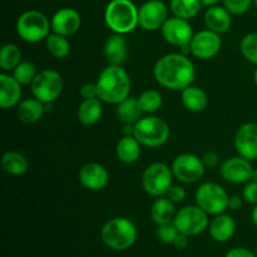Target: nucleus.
Wrapping results in <instances>:
<instances>
[{
    "label": "nucleus",
    "mask_w": 257,
    "mask_h": 257,
    "mask_svg": "<svg viewBox=\"0 0 257 257\" xmlns=\"http://www.w3.org/2000/svg\"><path fill=\"white\" fill-rule=\"evenodd\" d=\"M117 117L123 124H136L141 119L142 109L138 103V98L128 97L117 104Z\"/></svg>",
    "instance_id": "nucleus-28"
},
{
    "label": "nucleus",
    "mask_w": 257,
    "mask_h": 257,
    "mask_svg": "<svg viewBox=\"0 0 257 257\" xmlns=\"http://www.w3.org/2000/svg\"><path fill=\"white\" fill-rule=\"evenodd\" d=\"M22 84L13 75L0 73V107L9 109L20 103Z\"/></svg>",
    "instance_id": "nucleus-19"
},
{
    "label": "nucleus",
    "mask_w": 257,
    "mask_h": 257,
    "mask_svg": "<svg viewBox=\"0 0 257 257\" xmlns=\"http://www.w3.org/2000/svg\"><path fill=\"white\" fill-rule=\"evenodd\" d=\"M251 220H252L253 225L257 227V205H255V207H253L252 210V213H251Z\"/></svg>",
    "instance_id": "nucleus-47"
},
{
    "label": "nucleus",
    "mask_w": 257,
    "mask_h": 257,
    "mask_svg": "<svg viewBox=\"0 0 257 257\" xmlns=\"http://www.w3.org/2000/svg\"><path fill=\"white\" fill-rule=\"evenodd\" d=\"M253 80H255V84L257 85V68H256L255 73H253Z\"/></svg>",
    "instance_id": "nucleus-49"
},
{
    "label": "nucleus",
    "mask_w": 257,
    "mask_h": 257,
    "mask_svg": "<svg viewBox=\"0 0 257 257\" xmlns=\"http://www.w3.org/2000/svg\"><path fill=\"white\" fill-rule=\"evenodd\" d=\"M138 103H140V107L143 113H155L162 105V94L156 89L145 90L138 97Z\"/></svg>",
    "instance_id": "nucleus-33"
},
{
    "label": "nucleus",
    "mask_w": 257,
    "mask_h": 257,
    "mask_svg": "<svg viewBox=\"0 0 257 257\" xmlns=\"http://www.w3.org/2000/svg\"><path fill=\"white\" fill-rule=\"evenodd\" d=\"M161 32L166 42L178 48L190 44L195 35L192 25L188 23V20L178 17L168 18L163 27L161 28Z\"/></svg>",
    "instance_id": "nucleus-14"
},
{
    "label": "nucleus",
    "mask_w": 257,
    "mask_h": 257,
    "mask_svg": "<svg viewBox=\"0 0 257 257\" xmlns=\"http://www.w3.org/2000/svg\"><path fill=\"white\" fill-rule=\"evenodd\" d=\"M253 0H223V7L233 15H242L250 9Z\"/></svg>",
    "instance_id": "nucleus-37"
},
{
    "label": "nucleus",
    "mask_w": 257,
    "mask_h": 257,
    "mask_svg": "<svg viewBox=\"0 0 257 257\" xmlns=\"http://www.w3.org/2000/svg\"><path fill=\"white\" fill-rule=\"evenodd\" d=\"M191 54L197 59H211L220 53L222 47V40L220 34L210 29L198 32L193 35L190 43Z\"/></svg>",
    "instance_id": "nucleus-13"
},
{
    "label": "nucleus",
    "mask_w": 257,
    "mask_h": 257,
    "mask_svg": "<svg viewBox=\"0 0 257 257\" xmlns=\"http://www.w3.org/2000/svg\"><path fill=\"white\" fill-rule=\"evenodd\" d=\"M18 35L27 43H39L50 34V22L39 10H27L17 20Z\"/></svg>",
    "instance_id": "nucleus-5"
},
{
    "label": "nucleus",
    "mask_w": 257,
    "mask_h": 257,
    "mask_svg": "<svg viewBox=\"0 0 257 257\" xmlns=\"http://www.w3.org/2000/svg\"><path fill=\"white\" fill-rule=\"evenodd\" d=\"M100 238L107 247L114 251H125L137 241V228L125 217L110 218L103 225Z\"/></svg>",
    "instance_id": "nucleus-3"
},
{
    "label": "nucleus",
    "mask_w": 257,
    "mask_h": 257,
    "mask_svg": "<svg viewBox=\"0 0 257 257\" xmlns=\"http://www.w3.org/2000/svg\"><path fill=\"white\" fill-rule=\"evenodd\" d=\"M63 78L57 70L44 69L39 72L30 84L34 98L39 99L44 104L53 103L60 97L63 92Z\"/></svg>",
    "instance_id": "nucleus-9"
},
{
    "label": "nucleus",
    "mask_w": 257,
    "mask_h": 257,
    "mask_svg": "<svg viewBox=\"0 0 257 257\" xmlns=\"http://www.w3.org/2000/svg\"><path fill=\"white\" fill-rule=\"evenodd\" d=\"M167 196L173 203H181L183 202L186 198V190L182 187V186L172 185V187H171L170 191H168Z\"/></svg>",
    "instance_id": "nucleus-39"
},
{
    "label": "nucleus",
    "mask_w": 257,
    "mask_h": 257,
    "mask_svg": "<svg viewBox=\"0 0 257 257\" xmlns=\"http://www.w3.org/2000/svg\"><path fill=\"white\" fill-rule=\"evenodd\" d=\"M178 233H180V231L177 230V227H176L173 222L161 225L157 228V237L166 245H173Z\"/></svg>",
    "instance_id": "nucleus-36"
},
{
    "label": "nucleus",
    "mask_w": 257,
    "mask_h": 257,
    "mask_svg": "<svg viewBox=\"0 0 257 257\" xmlns=\"http://www.w3.org/2000/svg\"><path fill=\"white\" fill-rule=\"evenodd\" d=\"M17 114L23 123L32 124L38 122L44 114V103L37 98H28L22 100L17 105Z\"/></svg>",
    "instance_id": "nucleus-27"
},
{
    "label": "nucleus",
    "mask_w": 257,
    "mask_h": 257,
    "mask_svg": "<svg viewBox=\"0 0 257 257\" xmlns=\"http://www.w3.org/2000/svg\"><path fill=\"white\" fill-rule=\"evenodd\" d=\"M173 177L172 170L166 163H151L142 175V187L150 196L162 197L172 187Z\"/></svg>",
    "instance_id": "nucleus-8"
},
{
    "label": "nucleus",
    "mask_w": 257,
    "mask_h": 257,
    "mask_svg": "<svg viewBox=\"0 0 257 257\" xmlns=\"http://www.w3.org/2000/svg\"><path fill=\"white\" fill-rule=\"evenodd\" d=\"M251 181H253V182H257V168H253L252 175H251Z\"/></svg>",
    "instance_id": "nucleus-48"
},
{
    "label": "nucleus",
    "mask_w": 257,
    "mask_h": 257,
    "mask_svg": "<svg viewBox=\"0 0 257 257\" xmlns=\"http://www.w3.org/2000/svg\"><path fill=\"white\" fill-rule=\"evenodd\" d=\"M243 205V198L240 196H232L228 201V208L232 211H238Z\"/></svg>",
    "instance_id": "nucleus-43"
},
{
    "label": "nucleus",
    "mask_w": 257,
    "mask_h": 257,
    "mask_svg": "<svg viewBox=\"0 0 257 257\" xmlns=\"http://www.w3.org/2000/svg\"><path fill=\"white\" fill-rule=\"evenodd\" d=\"M103 114L102 100L99 98L93 99H83L77 110V118L83 125H94L99 122Z\"/></svg>",
    "instance_id": "nucleus-24"
},
{
    "label": "nucleus",
    "mask_w": 257,
    "mask_h": 257,
    "mask_svg": "<svg viewBox=\"0 0 257 257\" xmlns=\"http://www.w3.org/2000/svg\"><path fill=\"white\" fill-rule=\"evenodd\" d=\"M196 203L207 215L217 216L228 210L230 196L225 188L216 182H205L196 191Z\"/></svg>",
    "instance_id": "nucleus-7"
},
{
    "label": "nucleus",
    "mask_w": 257,
    "mask_h": 257,
    "mask_svg": "<svg viewBox=\"0 0 257 257\" xmlns=\"http://www.w3.org/2000/svg\"><path fill=\"white\" fill-rule=\"evenodd\" d=\"M201 0H171L170 9L173 17L182 18V19L190 20L195 18L200 13Z\"/></svg>",
    "instance_id": "nucleus-30"
},
{
    "label": "nucleus",
    "mask_w": 257,
    "mask_h": 257,
    "mask_svg": "<svg viewBox=\"0 0 257 257\" xmlns=\"http://www.w3.org/2000/svg\"><path fill=\"white\" fill-rule=\"evenodd\" d=\"M98 98L108 104H119L130 97L131 77L122 65H108L97 79Z\"/></svg>",
    "instance_id": "nucleus-2"
},
{
    "label": "nucleus",
    "mask_w": 257,
    "mask_h": 257,
    "mask_svg": "<svg viewBox=\"0 0 257 257\" xmlns=\"http://www.w3.org/2000/svg\"><path fill=\"white\" fill-rule=\"evenodd\" d=\"M218 3H220V0H201L202 7H206V8L215 7V5H217Z\"/></svg>",
    "instance_id": "nucleus-46"
},
{
    "label": "nucleus",
    "mask_w": 257,
    "mask_h": 257,
    "mask_svg": "<svg viewBox=\"0 0 257 257\" xmlns=\"http://www.w3.org/2000/svg\"><path fill=\"white\" fill-rule=\"evenodd\" d=\"M80 95L83 99H93L98 98V88L97 83H85L80 88Z\"/></svg>",
    "instance_id": "nucleus-40"
},
{
    "label": "nucleus",
    "mask_w": 257,
    "mask_h": 257,
    "mask_svg": "<svg viewBox=\"0 0 257 257\" xmlns=\"http://www.w3.org/2000/svg\"><path fill=\"white\" fill-rule=\"evenodd\" d=\"M252 171L251 161L240 155L237 157L227 158L220 167V173L223 180L235 185L247 183L251 181Z\"/></svg>",
    "instance_id": "nucleus-15"
},
{
    "label": "nucleus",
    "mask_w": 257,
    "mask_h": 257,
    "mask_svg": "<svg viewBox=\"0 0 257 257\" xmlns=\"http://www.w3.org/2000/svg\"><path fill=\"white\" fill-rule=\"evenodd\" d=\"M37 67L30 62H22L13 70V77L22 85L32 84L33 80L37 77Z\"/></svg>",
    "instance_id": "nucleus-34"
},
{
    "label": "nucleus",
    "mask_w": 257,
    "mask_h": 257,
    "mask_svg": "<svg viewBox=\"0 0 257 257\" xmlns=\"http://www.w3.org/2000/svg\"><path fill=\"white\" fill-rule=\"evenodd\" d=\"M153 75L162 87L182 92L195 82L196 69L187 55L182 53H171L163 55L156 62Z\"/></svg>",
    "instance_id": "nucleus-1"
},
{
    "label": "nucleus",
    "mask_w": 257,
    "mask_h": 257,
    "mask_svg": "<svg viewBox=\"0 0 257 257\" xmlns=\"http://www.w3.org/2000/svg\"><path fill=\"white\" fill-rule=\"evenodd\" d=\"M173 176L183 183H196L205 175L206 166L198 156L182 153L173 160L171 166Z\"/></svg>",
    "instance_id": "nucleus-11"
},
{
    "label": "nucleus",
    "mask_w": 257,
    "mask_h": 257,
    "mask_svg": "<svg viewBox=\"0 0 257 257\" xmlns=\"http://www.w3.org/2000/svg\"><path fill=\"white\" fill-rule=\"evenodd\" d=\"M242 198L250 205H257V182L248 181L242 190Z\"/></svg>",
    "instance_id": "nucleus-38"
},
{
    "label": "nucleus",
    "mask_w": 257,
    "mask_h": 257,
    "mask_svg": "<svg viewBox=\"0 0 257 257\" xmlns=\"http://www.w3.org/2000/svg\"><path fill=\"white\" fill-rule=\"evenodd\" d=\"M211 237L217 242H227L233 237L236 231V223L231 216L220 213L215 216L208 226Z\"/></svg>",
    "instance_id": "nucleus-22"
},
{
    "label": "nucleus",
    "mask_w": 257,
    "mask_h": 257,
    "mask_svg": "<svg viewBox=\"0 0 257 257\" xmlns=\"http://www.w3.org/2000/svg\"><path fill=\"white\" fill-rule=\"evenodd\" d=\"M45 45L49 54L58 59L68 57L70 53V43L68 42L67 37L55 34V33L49 34V37L45 39Z\"/></svg>",
    "instance_id": "nucleus-32"
},
{
    "label": "nucleus",
    "mask_w": 257,
    "mask_h": 257,
    "mask_svg": "<svg viewBox=\"0 0 257 257\" xmlns=\"http://www.w3.org/2000/svg\"><path fill=\"white\" fill-rule=\"evenodd\" d=\"M123 136H135V124H124L122 130Z\"/></svg>",
    "instance_id": "nucleus-45"
},
{
    "label": "nucleus",
    "mask_w": 257,
    "mask_h": 257,
    "mask_svg": "<svg viewBox=\"0 0 257 257\" xmlns=\"http://www.w3.org/2000/svg\"><path fill=\"white\" fill-rule=\"evenodd\" d=\"M235 148L237 153L250 161L257 160V124L245 123L235 135Z\"/></svg>",
    "instance_id": "nucleus-17"
},
{
    "label": "nucleus",
    "mask_w": 257,
    "mask_h": 257,
    "mask_svg": "<svg viewBox=\"0 0 257 257\" xmlns=\"http://www.w3.org/2000/svg\"><path fill=\"white\" fill-rule=\"evenodd\" d=\"M181 100H182V104L185 105L186 109L193 113L203 112L208 104V98L205 90L195 87V85H190L182 90Z\"/></svg>",
    "instance_id": "nucleus-25"
},
{
    "label": "nucleus",
    "mask_w": 257,
    "mask_h": 257,
    "mask_svg": "<svg viewBox=\"0 0 257 257\" xmlns=\"http://www.w3.org/2000/svg\"><path fill=\"white\" fill-rule=\"evenodd\" d=\"M173 246L178 250H183L188 246V236L183 235V233H178V236L176 237L175 242H173Z\"/></svg>",
    "instance_id": "nucleus-44"
},
{
    "label": "nucleus",
    "mask_w": 257,
    "mask_h": 257,
    "mask_svg": "<svg viewBox=\"0 0 257 257\" xmlns=\"http://www.w3.org/2000/svg\"><path fill=\"white\" fill-rule=\"evenodd\" d=\"M253 4H255V7H256V9H257V0H253Z\"/></svg>",
    "instance_id": "nucleus-50"
},
{
    "label": "nucleus",
    "mask_w": 257,
    "mask_h": 257,
    "mask_svg": "<svg viewBox=\"0 0 257 257\" xmlns=\"http://www.w3.org/2000/svg\"><path fill=\"white\" fill-rule=\"evenodd\" d=\"M22 63V52L15 44L8 43L0 50V68L3 72H13Z\"/></svg>",
    "instance_id": "nucleus-31"
},
{
    "label": "nucleus",
    "mask_w": 257,
    "mask_h": 257,
    "mask_svg": "<svg viewBox=\"0 0 257 257\" xmlns=\"http://www.w3.org/2000/svg\"><path fill=\"white\" fill-rule=\"evenodd\" d=\"M225 257H257L256 253L251 252L248 248L245 247H235L231 248Z\"/></svg>",
    "instance_id": "nucleus-41"
},
{
    "label": "nucleus",
    "mask_w": 257,
    "mask_h": 257,
    "mask_svg": "<svg viewBox=\"0 0 257 257\" xmlns=\"http://www.w3.org/2000/svg\"><path fill=\"white\" fill-rule=\"evenodd\" d=\"M107 27L117 34H128L137 28L138 8L131 0H112L104 12Z\"/></svg>",
    "instance_id": "nucleus-4"
},
{
    "label": "nucleus",
    "mask_w": 257,
    "mask_h": 257,
    "mask_svg": "<svg viewBox=\"0 0 257 257\" xmlns=\"http://www.w3.org/2000/svg\"><path fill=\"white\" fill-rule=\"evenodd\" d=\"M255 253H256V256H257V246H256V252Z\"/></svg>",
    "instance_id": "nucleus-51"
},
{
    "label": "nucleus",
    "mask_w": 257,
    "mask_h": 257,
    "mask_svg": "<svg viewBox=\"0 0 257 257\" xmlns=\"http://www.w3.org/2000/svg\"><path fill=\"white\" fill-rule=\"evenodd\" d=\"M240 50L247 62L257 65V33H248L242 38Z\"/></svg>",
    "instance_id": "nucleus-35"
},
{
    "label": "nucleus",
    "mask_w": 257,
    "mask_h": 257,
    "mask_svg": "<svg viewBox=\"0 0 257 257\" xmlns=\"http://www.w3.org/2000/svg\"><path fill=\"white\" fill-rule=\"evenodd\" d=\"M168 19V8L161 0H148L138 9V24L147 32L161 29Z\"/></svg>",
    "instance_id": "nucleus-12"
},
{
    "label": "nucleus",
    "mask_w": 257,
    "mask_h": 257,
    "mask_svg": "<svg viewBox=\"0 0 257 257\" xmlns=\"http://www.w3.org/2000/svg\"><path fill=\"white\" fill-rule=\"evenodd\" d=\"M173 223L180 233L192 237L205 232L210 226L208 215L198 206H185L176 212Z\"/></svg>",
    "instance_id": "nucleus-10"
},
{
    "label": "nucleus",
    "mask_w": 257,
    "mask_h": 257,
    "mask_svg": "<svg viewBox=\"0 0 257 257\" xmlns=\"http://www.w3.org/2000/svg\"><path fill=\"white\" fill-rule=\"evenodd\" d=\"M201 160H202L203 165H205L206 167L211 168V167H216V166L218 165V161H220V158H218L217 153L206 152L205 155L201 157Z\"/></svg>",
    "instance_id": "nucleus-42"
},
{
    "label": "nucleus",
    "mask_w": 257,
    "mask_h": 257,
    "mask_svg": "<svg viewBox=\"0 0 257 257\" xmlns=\"http://www.w3.org/2000/svg\"><path fill=\"white\" fill-rule=\"evenodd\" d=\"M79 181L89 191H100L109 182V172L100 163H87L79 171Z\"/></svg>",
    "instance_id": "nucleus-18"
},
{
    "label": "nucleus",
    "mask_w": 257,
    "mask_h": 257,
    "mask_svg": "<svg viewBox=\"0 0 257 257\" xmlns=\"http://www.w3.org/2000/svg\"><path fill=\"white\" fill-rule=\"evenodd\" d=\"M2 167L9 175L22 176L29 168V162L22 153L15 152V151H8L2 157Z\"/></svg>",
    "instance_id": "nucleus-29"
},
{
    "label": "nucleus",
    "mask_w": 257,
    "mask_h": 257,
    "mask_svg": "<svg viewBox=\"0 0 257 257\" xmlns=\"http://www.w3.org/2000/svg\"><path fill=\"white\" fill-rule=\"evenodd\" d=\"M103 55L108 65H122L128 55V44L122 34H112L105 40Z\"/></svg>",
    "instance_id": "nucleus-20"
},
{
    "label": "nucleus",
    "mask_w": 257,
    "mask_h": 257,
    "mask_svg": "<svg viewBox=\"0 0 257 257\" xmlns=\"http://www.w3.org/2000/svg\"><path fill=\"white\" fill-rule=\"evenodd\" d=\"M141 143L135 136H123L115 146V155L120 162L132 165L141 156Z\"/></svg>",
    "instance_id": "nucleus-23"
},
{
    "label": "nucleus",
    "mask_w": 257,
    "mask_h": 257,
    "mask_svg": "<svg viewBox=\"0 0 257 257\" xmlns=\"http://www.w3.org/2000/svg\"><path fill=\"white\" fill-rule=\"evenodd\" d=\"M170 127L162 118L143 117L135 124V137L145 147H161L170 138Z\"/></svg>",
    "instance_id": "nucleus-6"
},
{
    "label": "nucleus",
    "mask_w": 257,
    "mask_h": 257,
    "mask_svg": "<svg viewBox=\"0 0 257 257\" xmlns=\"http://www.w3.org/2000/svg\"><path fill=\"white\" fill-rule=\"evenodd\" d=\"M205 23L207 29L217 34H223L230 29L232 24L231 13L225 7H220V5L210 7L205 13Z\"/></svg>",
    "instance_id": "nucleus-21"
},
{
    "label": "nucleus",
    "mask_w": 257,
    "mask_h": 257,
    "mask_svg": "<svg viewBox=\"0 0 257 257\" xmlns=\"http://www.w3.org/2000/svg\"><path fill=\"white\" fill-rule=\"evenodd\" d=\"M175 216V203L168 197H158L151 206V218L157 226L173 222Z\"/></svg>",
    "instance_id": "nucleus-26"
},
{
    "label": "nucleus",
    "mask_w": 257,
    "mask_h": 257,
    "mask_svg": "<svg viewBox=\"0 0 257 257\" xmlns=\"http://www.w3.org/2000/svg\"><path fill=\"white\" fill-rule=\"evenodd\" d=\"M82 25V17L79 13L72 8H62L58 10L50 20V27L53 33L63 35V37H70L79 30Z\"/></svg>",
    "instance_id": "nucleus-16"
}]
</instances>
